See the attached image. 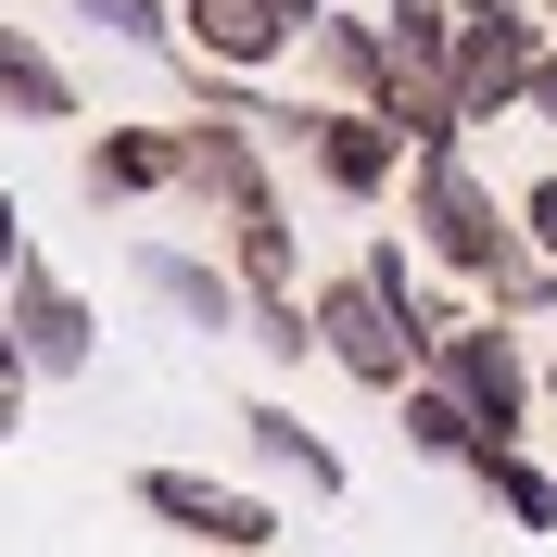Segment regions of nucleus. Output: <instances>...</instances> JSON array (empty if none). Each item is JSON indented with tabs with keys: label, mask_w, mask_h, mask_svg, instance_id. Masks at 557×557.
<instances>
[{
	"label": "nucleus",
	"mask_w": 557,
	"mask_h": 557,
	"mask_svg": "<svg viewBox=\"0 0 557 557\" xmlns=\"http://www.w3.org/2000/svg\"><path fill=\"white\" fill-rule=\"evenodd\" d=\"M305 330H317V355H330V368H343L355 393H406L418 381V343H406V317L381 305V292H368V278H317L305 292Z\"/></svg>",
	"instance_id": "7ed1b4c3"
},
{
	"label": "nucleus",
	"mask_w": 557,
	"mask_h": 557,
	"mask_svg": "<svg viewBox=\"0 0 557 557\" xmlns=\"http://www.w3.org/2000/svg\"><path fill=\"white\" fill-rule=\"evenodd\" d=\"M139 507L165 532H190V545H215V557H267L278 545V507L253 482H203V469H139Z\"/></svg>",
	"instance_id": "39448f33"
},
{
	"label": "nucleus",
	"mask_w": 557,
	"mask_h": 557,
	"mask_svg": "<svg viewBox=\"0 0 557 557\" xmlns=\"http://www.w3.org/2000/svg\"><path fill=\"white\" fill-rule=\"evenodd\" d=\"M520 114H545V127H557V51H532V76H520Z\"/></svg>",
	"instance_id": "4be33fe9"
},
{
	"label": "nucleus",
	"mask_w": 557,
	"mask_h": 557,
	"mask_svg": "<svg viewBox=\"0 0 557 557\" xmlns=\"http://www.w3.org/2000/svg\"><path fill=\"white\" fill-rule=\"evenodd\" d=\"M0 330H13V368L26 381H89L102 368V305L51 267H13L0 278Z\"/></svg>",
	"instance_id": "f03ea898"
},
{
	"label": "nucleus",
	"mask_w": 557,
	"mask_h": 557,
	"mask_svg": "<svg viewBox=\"0 0 557 557\" xmlns=\"http://www.w3.org/2000/svg\"><path fill=\"white\" fill-rule=\"evenodd\" d=\"M215 267L242 278V305H278V292H305V267H292V203L228 215V253H215Z\"/></svg>",
	"instance_id": "2eb2a0df"
},
{
	"label": "nucleus",
	"mask_w": 557,
	"mask_h": 557,
	"mask_svg": "<svg viewBox=\"0 0 557 557\" xmlns=\"http://www.w3.org/2000/svg\"><path fill=\"white\" fill-rule=\"evenodd\" d=\"M76 177H89V203H152V190H177V127H102Z\"/></svg>",
	"instance_id": "4468645a"
},
{
	"label": "nucleus",
	"mask_w": 557,
	"mask_h": 557,
	"mask_svg": "<svg viewBox=\"0 0 557 557\" xmlns=\"http://www.w3.org/2000/svg\"><path fill=\"white\" fill-rule=\"evenodd\" d=\"M456 469H469V482H482L520 532H557V469H545L532 444H507V431H469V456H456Z\"/></svg>",
	"instance_id": "ddd939ff"
},
{
	"label": "nucleus",
	"mask_w": 557,
	"mask_h": 557,
	"mask_svg": "<svg viewBox=\"0 0 557 557\" xmlns=\"http://www.w3.org/2000/svg\"><path fill=\"white\" fill-rule=\"evenodd\" d=\"M532 418H557V368H532Z\"/></svg>",
	"instance_id": "b1692460"
},
{
	"label": "nucleus",
	"mask_w": 557,
	"mask_h": 557,
	"mask_svg": "<svg viewBox=\"0 0 557 557\" xmlns=\"http://www.w3.org/2000/svg\"><path fill=\"white\" fill-rule=\"evenodd\" d=\"M406 228H418V267H444V278H482L494 253L520 242L507 228V190H494L469 152H406Z\"/></svg>",
	"instance_id": "f257e3e1"
},
{
	"label": "nucleus",
	"mask_w": 557,
	"mask_h": 557,
	"mask_svg": "<svg viewBox=\"0 0 557 557\" xmlns=\"http://www.w3.org/2000/svg\"><path fill=\"white\" fill-rule=\"evenodd\" d=\"M532 51H545V26H532V13H494V26H456V51H444L456 127H494V114H520V76H532Z\"/></svg>",
	"instance_id": "6e6552de"
},
{
	"label": "nucleus",
	"mask_w": 557,
	"mask_h": 557,
	"mask_svg": "<svg viewBox=\"0 0 557 557\" xmlns=\"http://www.w3.org/2000/svg\"><path fill=\"white\" fill-rule=\"evenodd\" d=\"M292 51H305V64H317V89H330V102H355V114L381 102V76H393V51H381V26H368V13H317Z\"/></svg>",
	"instance_id": "f8f14e48"
},
{
	"label": "nucleus",
	"mask_w": 557,
	"mask_h": 557,
	"mask_svg": "<svg viewBox=\"0 0 557 557\" xmlns=\"http://www.w3.org/2000/svg\"><path fill=\"white\" fill-rule=\"evenodd\" d=\"M0 114H26V127H76V76L51 64L26 26H0Z\"/></svg>",
	"instance_id": "dca6fc26"
},
{
	"label": "nucleus",
	"mask_w": 557,
	"mask_h": 557,
	"mask_svg": "<svg viewBox=\"0 0 557 557\" xmlns=\"http://www.w3.org/2000/svg\"><path fill=\"white\" fill-rule=\"evenodd\" d=\"M177 190H190V203H215V215H267V203H278L267 139L228 127V114H190V127H177Z\"/></svg>",
	"instance_id": "1a4fd4ad"
},
{
	"label": "nucleus",
	"mask_w": 557,
	"mask_h": 557,
	"mask_svg": "<svg viewBox=\"0 0 557 557\" xmlns=\"http://www.w3.org/2000/svg\"><path fill=\"white\" fill-rule=\"evenodd\" d=\"M305 177L317 190H343V203H381L393 177H406V139L381 127V114H355V102H305Z\"/></svg>",
	"instance_id": "423d86ee"
},
{
	"label": "nucleus",
	"mask_w": 557,
	"mask_h": 557,
	"mask_svg": "<svg viewBox=\"0 0 557 557\" xmlns=\"http://www.w3.org/2000/svg\"><path fill=\"white\" fill-rule=\"evenodd\" d=\"M393 406H406V444L431 456V469H456V456H469V406H456V393L431 381V368H418V381L393 393Z\"/></svg>",
	"instance_id": "a211bd4d"
},
{
	"label": "nucleus",
	"mask_w": 557,
	"mask_h": 557,
	"mask_svg": "<svg viewBox=\"0 0 557 557\" xmlns=\"http://www.w3.org/2000/svg\"><path fill=\"white\" fill-rule=\"evenodd\" d=\"M127 267H139V292H152V305H165L177 330H203V343H215V330H242V278L215 267V253H177V242H139Z\"/></svg>",
	"instance_id": "9b49d317"
},
{
	"label": "nucleus",
	"mask_w": 557,
	"mask_h": 557,
	"mask_svg": "<svg viewBox=\"0 0 557 557\" xmlns=\"http://www.w3.org/2000/svg\"><path fill=\"white\" fill-rule=\"evenodd\" d=\"M13 267H38V253H26V203L0 190V278H13Z\"/></svg>",
	"instance_id": "5701e85b"
},
{
	"label": "nucleus",
	"mask_w": 557,
	"mask_h": 557,
	"mask_svg": "<svg viewBox=\"0 0 557 557\" xmlns=\"http://www.w3.org/2000/svg\"><path fill=\"white\" fill-rule=\"evenodd\" d=\"M242 456H253V482H305L317 507L343 494V456H330V431H317L305 406H278V393H253V406H242Z\"/></svg>",
	"instance_id": "9d476101"
},
{
	"label": "nucleus",
	"mask_w": 557,
	"mask_h": 557,
	"mask_svg": "<svg viewBox=\"0 0 557 557\" xmlns=\"http://www.w3.org/2000/svg\"><path fill=\"white\" fill-rule=\"evenodd\" d=\"M507 228H520V253H532V267H557V177H532L520 203H507Z\"/></svg>",
	"instance_id": "412c9836"
},
{
	"label": "nucleus",
	"mask_w": 557,
	"mask_h": 557,
	"mask_svg": "<svg viewBox=\"0 0 557 557\" xmlns=\"http://www.w3.org/2000/svg\"><path fill=\"white\" fill-rule=\"evenodd\" d=\"M89 26H114L127 51H177V26H165V0H76Z\"/></svg>",
	"instance_id": "aec40b11"
},
{
	"label": "nucleus",
	"mask_w": 557,
	"mask_h": 557,
	"mask_svg": "<svg viewBox=\"0 0 557 557\" xmlns=\"http://www.w3.org/2000/svg\"><path fill=\"white\" fill-rule=\"evenodd\" d=\"M469 292H482V317H494V330H532V317H557V267H532L520 242L494 253V267L469 278Z\"/></svg>",
	"instance_id": "f3484780"
},
{
	"label": "nucleus",
	"mask_w": 557,
	"mask_h": 557,
	"mask_svg": "<svg viewBox=\"0 0 557 557\" xmlns=\"http://www.w3.org/2000/svg\"><path fill=\"white\" fill-rule=\"evenodd\" d=\"M330 0H177V26L203 38V76H267Z\"/></svg>",
	"instance_id": "0eeeda50"
},
{
	"label": "nucleus",
	"mask_w": 557,
	"mask_h": 557,
	"mask_svg": "<svg viewBox=\"0 0 557 557\" xmlns=\"http://www.w3.org/2000/svg\"><path fill=\"white\" fill-rule=\"evenodd\" d=\"M431 381L469 406V431H507V444H532V355H520V330L456 317L444 343H431Z\"/></svg>",
	"instance_id": "20e7f679"
},
{
	"label": "nucleus",
	"mask_w": 557,
	"mask_h": 557,
	"mask_svg": "<svg viewBox=\"0 0 557 557\" xmlns=\"http://www.w3.org/2000/svg\"><path fill=\"white\" fill-rule=\"evenodd\" d=\"M242 330L278 355V368H305V355H317V330H305V292H278V305H242Z\"/></svg>",
	"instance_id": "6ab92c4d"
},
{
	"label": "nucleus",
	"mask_w": 557,
	"mask_h": 557,
	"mask_svg": "<svg viewBox=\"0 0 557 557\" xmlns=\"http://www.w3.org/2000/svg\"><path fill=\"white\" fill-rule=\"evenodd\" d=\"M13 418H26V393H0V444H13Z\"/></svg>",
	"instance_id": "393cba45"
}]
</instances>
